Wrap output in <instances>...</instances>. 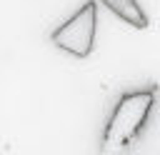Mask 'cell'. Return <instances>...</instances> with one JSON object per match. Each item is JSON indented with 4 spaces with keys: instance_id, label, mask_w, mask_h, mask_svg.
<instances>
[{
    "instance_id": "obj_1",
    "label": "cell",
    "mask_w": 160,
    "mask_h": 155,
    "mask_svg": "<svg viewBox=\"0 0 160 155\" xmlns=\"http://www.w3.org/2000/svg\"><path fill=\"white\" fill-rule=\"evenodd\" d=\"M155 92H158V88L150 85L145 90H132V92L120 95V100L115 102L112 115L102 130L100 155H120L135 140V135L142 130V125L155 105Z\"/></svg>"
},
{
    "instance_id": "obj_2",
    "label": "cell",
    "mask_w": 160,
    "mask_h": 155,
    "mask_svg": "<svg viewBox=\"0 0 160 155\" xmlns=\"http://www.w3.org/2000/svg\"><path fill=\"white\" fill-rule=\"evenodd\" d=\"M95 28H98V2L88 0L70 20L55 28L50 38L60 50L75 58H88L95 45Z\"/></svg>"
},
{
    "instance_id": "obj_3",
    "label": "cell",
    "mask_w": 160,
    "mask_h": 155,
    "mask_svg": "<svg viewBox=\"0 0 160 155\" xmlns=\"http://www.w3.org/2000/svg\"><path fill=\"white\" fill-rule=\"evenodd\" d=\"M108 10H112L120 20H125L128 25H132V28H138V30H142V28H148V15L142 12V8H140V2L138 0H100Z\"/></svg>"
}]
</instances>
